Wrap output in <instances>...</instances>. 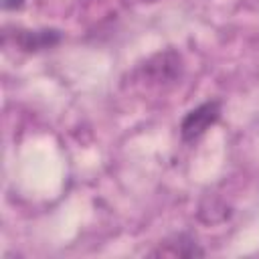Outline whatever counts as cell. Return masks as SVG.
Masks as SVG:
<instances>
[{
    "instance_id": "6da1fadb",
    "label": "cell",
    "mask_w": 259,
    "mask_h": 259,
    "mask_svg": "<svg viewBox=\"0 0 259 259\" xmlns=\"http://www.w3.org/2000/svg\"><path fill=\"white\" fill-rule=\"evenodd\" d=\"M219 117H221V101L210 99V101L196 105L180 121L182 140L184 142H196L200 136L206 134V130H210V125L217 123Z\"/></svg>"
},
{
    "instance_id": "7a4b0ae2",
    "label": "cell",
    "mask_w": 259,
    "mask_h": 259,
    "mask_svg": "<svg viewBox=\"0 0 259 259\" xmlns=\"http://www.w3.org/2000/svg\"><path fill=\"white\" fill-rule=\"evenodd\" d=\"M61 40H63V32L57 28H38V30L18 28L14 32V42L18 45V49L26 53H38V51L53 49Z\"/></svg>"
},
{
    "instance_id": "3957f363",
    "label": "cell",
    "mask_w": 259,
    "mask_h": 259,
    "mask_svg": "<svg viewBox=\"0 0 259 259\" xmlns=\"http://www.w3.org/2000/svg\"><path fill=\"white\" fill-rule=\"evenodd\" d=\"M148 73L150 81L156 83H164V81H172L180 75V55H176L174 51H166V53H158L156 57H152L146 67H144V75Z\"/></svg>"
},
{
    "instance_id": "277c9868",
    "label": "cell",
    "mask_w": 259,
    "mask_h": 259,
    "mask_svg": "<svg viewBox=\"0 0 259 259\" xmlns=\"http://www.w3.org/2000/svg\"><path fill=\"white\" fill-rule=\"evenodd\" d=\"M152 255H168V257H194V255H204V251L196 245L194 237L180 233L174 235L170 241H166L164 245H160V249H156Z\"/></svg>"
},
{
    "instance_id": "5b68a950",
    "label": "cell",
    "mask_w": 259,
    "mask_h": 259,
    "mask_svg": "<svg viewBox=\"0 0 259 259\" xmlns=\"http://www.w3.org/2000/svg\"><path fill=\"white\" fill-rule=\"evenodd\" d=\"M22 2H24V0H2V6H4L6 10H10V8H18V6H22Z\"/></svg>"
}]
</instances>
